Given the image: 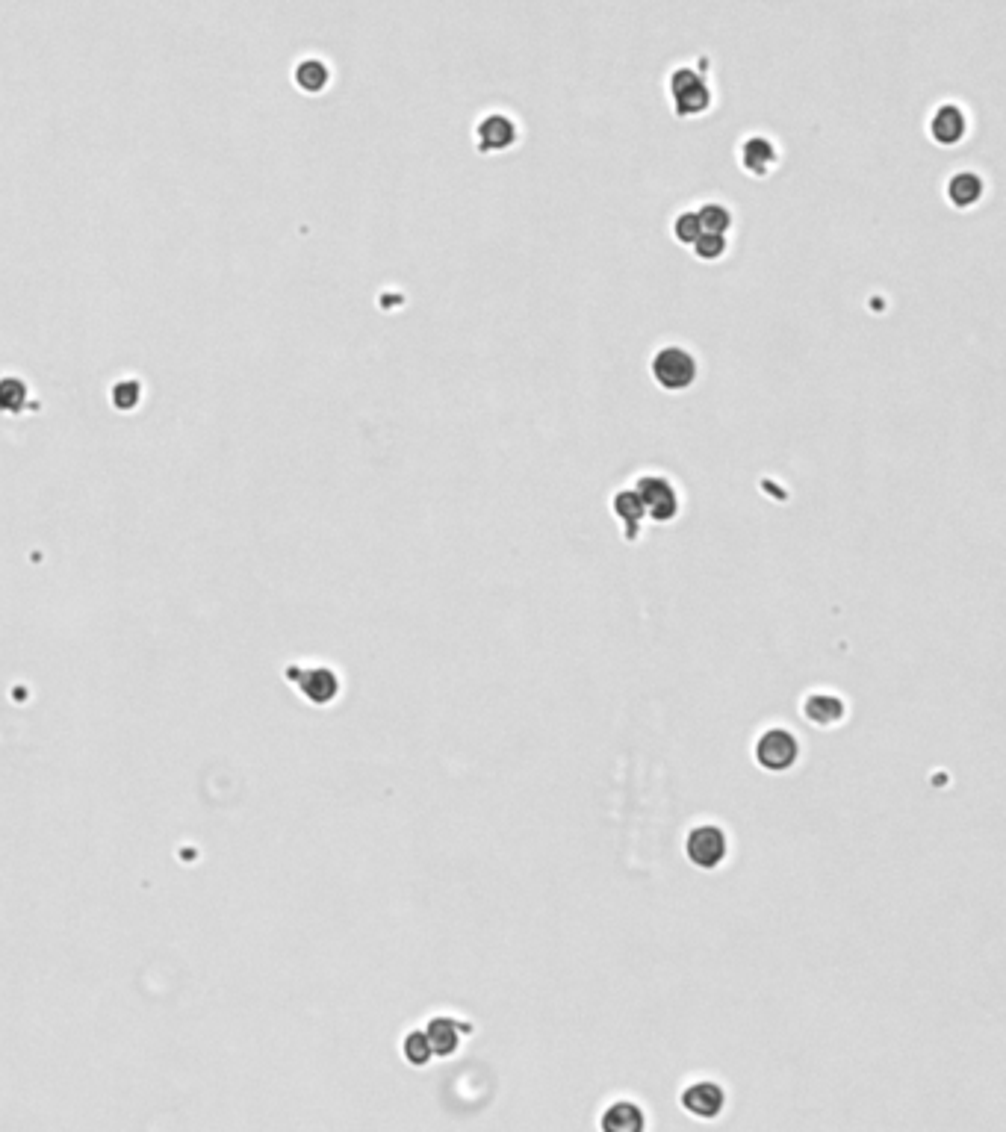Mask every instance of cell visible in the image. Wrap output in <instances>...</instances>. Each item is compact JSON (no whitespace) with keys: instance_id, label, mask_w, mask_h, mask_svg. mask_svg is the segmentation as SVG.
<instances>
[{"instance_id":"ba28073f","label":"cell","mask_w":1006,"mask_h":1132,"mask_svg":"<svg viewBox=\"0 0 1006 1132\" xmlns=\"http://www.w3.org/2000/svg\"><path fill=\"white\" fill-rule=\"evenodd\" d=\"M738 163L750 177H768L779 166V145L765 133H750L738 145Z\"/></svg>"},{"instance_id":"5b68a950","label":"cell","mask_w":1006,"mask_h":1132,"mask_svg":"<svg viewBox=\"0 0 1006 1132\" xmlns=\"http://www.w3.org/2000/svg\"><path fill=\"white\" fill-rule=\"evenodd\" d=\"M756 764L768 773H785L797 764L800 758V740L794 737V732L782 729V726H773L768 732H762V737L756 740Z\"/></svg>"},{"instance_id":"2e32d148","label":"cell","mask_w":1006,"mask_h":1132,"mask_svg":"<svg viewBox=\"0 0 1006 1132\" xmlns=\"http://www.w3.org/2000/svg\"><path fill=\"white\" fill-rule=\"evenodd\" d=\"M697 216H700L703 230H709V233H723V236H729V230L735 227L732 210H729L726 204H720V201H706V204H700V207H697Z\"/></svg>"},{"instance_id":"3957f363","label":"cell","mask_w":1006,"mask_h":1132,"mask_svg":"<svg viewBox=\"0 0 1006 1132\" xmlns=\"http://www.w3.org/2000/svg\"><path fill=\"white\" fill-rule=\"evenodd\" d=\"M632 487H635L641 505L647 510V519L658 522V525H664V522H670V519L679 516V508H682V502H679V490H676V484H673L667 475H661V472H647V475H641Z\"/></svg>"},{"instance_id":"4fadbf2b","label":"cell","mask_w":1006,"mask_h":1132,"mask_svg":"<svg viewBox=\"0 0 1006 1132\" xmlns=\"http://www.w3.org/2000/svg\"><path fill=\"white\" fill-rule=\"evenodd\" d=\"M599 1127L608 1132H641L647 1127V1115L635 1100H614L602 1112Z\"/></svg>"},{"instance_id":"9a60e30c","label":"cell","mask_w":1006,"mask_h":1132,"mask_svg":"<svg viewBox=\"0 0 1006 1132\" xmlns=\"http://www.w3.org/2000/svg\"><path fill=\"white\" fill-rule=\"evenodd\" d=\"M301 690H304L313 702L325 705V702H331V699L337 696L340 681H337V676H334L331 670H310V673L301 679Z\"/></svg>"},{"instance_id":"6da1fadb","label":"cell","mask_w":1006,"mask_h":1132,"mask_svg":"<svg viewBox=\"0 0 1006 1132\" xmlns=\"http://www.w3.org/2000/svg\"><path fill=\"white\" fill-rule=\"evenodd\" d=\"M650 375L658 390L664 393H685L700 381V360L691 348L667 342L655 348L650 357Z\"/></svg>"},{"instance_id":"7c38bea8","label":"cell","mask_w":1006,"mask_h":1132,"mask_svg":"<svg viewBox=\"0 0 1006 1132\" xmlns=\"http://www.w3.org/2000/svg\"><path fill=\"white\" fill-rule=\"evenodd\" d=\"M464 1032H467L464 1023L449 1018V1015H437V1018L428 1020V1026H425V1035L431 1041L434 1056H452V1053H458V1047L464 1041Z\"/></svg>"},{"instance_id":"ac0fdd59","label":"cell","mask_w":1006,"mask_h":1132,"mask_svg":"<svg viewBox=\"0 0 1006 1132\" xmlns=\"http://www.w3.org/2000/svg\"><path fill=\"white\" fill-rule=\"evenodd\" d=\"M328 65L319 62V59H304L296 68V83L304 92H319L328 86Z\"/></svg>"},{"instance_id":"52a82bcc","label":"cell","mask_w":1006,"mask_h":1132,"mask_svg":"<svg viewBox=\"0 0 1006 1132\" xmlns=\"http://www.w3.org/2000/svg\"><path fill=\"white\" fill-rule=\"evenodd\" d=\"M679 1103L691 1118L714 1121L726 1109V1088L714 1079H697L682 1091Z\"/></svg>"},{"instance_id":"8992f818","label":"cell","mask_w":1006,"mask_h":1132,"mask_svg":"<svg viewBox=\"0 0 1006 1132\" xmlns=\"http://www.w3.org/2000/svg\"><path fill=\"white\" fill-rule=\"evenodd\" d=\"M685 855L700 870H717L726 861V855H729V838L714 823L694 826L688 832V841H685Z\"/></svg>"},{"instance_id":"5bb4252c","label":"cell","mask_w":1006,"mask_h":1132,"mask_svg":"<svg viewBox=\"0 0 1006 1132\" xmlns=\"http://www.w3.org/2000/svg\"><path fill=\"white\" fill-rule=\"evenodd\" d=\"M803 717L812 726L829 729V726H838L847 717V705H844V699H838L832 693H812L803 702Z\"/></svg>"},{"instance_id":"ffe728a7","label":"cell","mask_w":1006,"mask_h":1132,"mask_svg":"<svg viewBox=\"0 0 1006 1132\" xmlns=\"http://www.w3.org/2000/svg\"><path fill=\"white\" fill-rule=\"evenodd\" d=\"M670 233H673V239H676L679 245L691 248L694 239L703 233V225H700L697 210H682V213H676V219H673V225H670Z\"/></svg>"},{"instance_id":"277c9868","label":"cell","mask_w":1006,"mask_h":1132,"mask_svg":"<svg viewBox=\"0 0 1006 1132\" xmlns=\"http://www.w3.org/2000/svg\"><path fill=\"white\" fill-rule=\"evenodd\" d=\"M473 142L475 151L484 154V157H496V154H505L511 151L517 142H520V124L517 118L508 113H484L473 127Z\"/></svg>"},{"instance_id":"9c48e42d","label":"cell","mask_w":1006,"mask_h":1132,"mask_svg":"<svg viewBox=\"0 0 1006 1132\" xmlns=\"http://www.w3.org/2000/svg\"><path fill=\"white\" fill-rule=\"evenodd\" d=\"M927 133H930V139L936 142V145H942V148H953V145H959L965 136H968V113L959 107V104H939L933 113H930V121H927Z\"/></svg>"},{"instance_id":"7a4b0ae2","label":"cell","mask_w":1006,"mask_h":1132,"mask_svg":"<svg viewBox=\"0 0 1006 1132\" xmlns=\"http://www.w3.org/2000/svg\"><path fill=\"white\" fill-rule=\"evenodd\" d=\"M667 95H670L673 113L679 115V118H700V115L709 113L711 104H714L709 83L703 80L700 71H694L688 65L670 71V77H667Z\"/></svg>"},{"instance_id":"8fae6325","label":"cell","mask_w":1006,"mask_h":1132,"mask_svg":"<svg viewBox=\"0 0 1006 1132\" xmlns=\"http://www.w3.org/2000/svg\"><path fill=\"white\" fill-rule=\"evenodd\" d=\"M611 510H614V516L620 519V525H623V537H626L629 543H635V540L641 537V522L647 519V510L641 505L635 487H623V490H617V493L611 496Z\"/></svg>"},{"instance_id":"e0dca14e","label":"cell","mask_w":1006,"mask_h":1132,"mask_svg":"<svg viewBox=\"0 0 1006 1132\" xmlns=\"http://www.w3.org/2000/svg\"><path fill=\"white\" fill-rule=\"evenodd\" d=\"M691 251H694V257H697V260H703V263H717V260H723V257H726V251H729V236L703 230V233H700V236L694 239Z\"/></svg>"},{"instance_id":"d6986e66","label":"cell","mask_w":1006,"mask_h":1132,"mask_svg":"<svg viewBox=\"0 0 1006 1132\" xmlns=\"http://www.w3.org/2000/svg\"><path fill=\"white\" fill-rule=\"evenodd\" d=\"M402 1053H405V1059H408L414 1068H425V1065L434 1059V1050H431V1041H428L425 1029H414V1032L405 1035Z\"/></svg>"},{"instance_id":"44dd1931","label":"cell","mask_w":1006,"mask_h":1132,"mask_svg":"<svg viewBox=\"0 0 1006 1132\" xmlns=\"http://www.w3.org/2000/svg\"><path fill=\"white\" fill-rule=\"evenodd\" d=\"M27 398V390H24V384L21 381H15V378H6L3 384H0V407H6V410H15L21 401Z\"/></svg>"},{"instance_id":"30bf717a","label":"cell","mask_w":1006,"mask_h":1132,"mask_svg":"<svg viewBox=\"0 0 1006 1132\" xmlns=\"http://www.w3.org/2000/svg\"><path fill=\"white\" fill-rule=\"evenodd\" d=\"M947 204L953 210H971L983 201L986 195V180L977 171H953L945 183Z\"/></svg>"}]
</instances>
